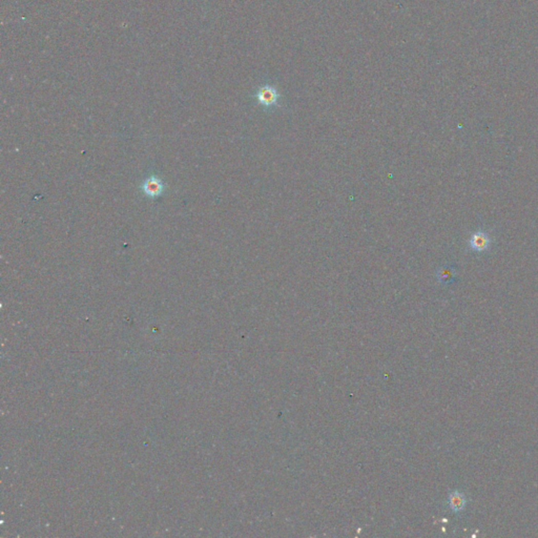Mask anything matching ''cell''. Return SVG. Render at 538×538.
<instances>
[{
    "mask_svg": "<svg viewBox=\"0 0 538 538\" xmlns=\"http://www.w3.org/2000/svg\"><path fill=\"white\" fill-rule=\"evenodd\" d=\"M258 102L265 108H271L278 104L280 95L277 89L271 85H265L261 87L257 93Z\"/></svg>",
    "mask_w": 538,
    "mask_h": 538,
    "instance_id": "obj_1",
    "label": "cell"
},
{
    "mask_svg": "<svg viewBox=\"0 0 538 538\" xmlns=\"http://www.w3.org/2000/svg\"><path fill=\"white\" fill-rule=\"evenodd\" d=\"M143 190L149 197H158L163 190V186L159 179L151 177L145 181L143 185Z\"/></svg>",
    "mask_w": 538,
    "mask_h": 538,
    "instance_id": "obj_2",
    "label": "cell"
},
{
    "mask_svg": "<svg viewBox=\"0 0 538 538\" xmlns=\"http://www.w3.org/2000/svg\"><path fill=\"white\" fill-rule=\"evenodd\" d=\"M449 503H450V506L451 508L454 510V511H459L464 508V505H465V501H464V497L462 494H459V493H454V494H452L450 496V499H449Z\"/></svg>",
    "mask_w": 538,
    "mask_h": 538,
    "instance_id": "obj_3",
    "label": "cell"
}]
</instances>
